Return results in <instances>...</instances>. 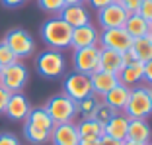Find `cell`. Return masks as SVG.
Segmentation results:
<instances>
[{
    "label": "cell",
    "mask_w": 152,
    "mask_h": 145,
    "mask_svg": "<svg viewBox=\"0 0 152 145\" xmlns=\"http://www.w3.org/2000/svg\"><path fill=\"white\" fill-rule=\"evenodd\" d=\"M113 114H117L115 110H111L105 102H102V104L96 108V112H94V116H92V120H96L98 124H102V126H105V124L109 122V120L113 118Z\"/></svg>",
    "instance_id": "cell-27"
},
{
    "label": "cell",
    "mask_w": 152,
    "mask_h": 145,
    "mask_svg": "<svg viewBox=\"0 0 152 145\" xmlns=\"http://www.w3.org/2000/svg\"><path fill=\"white\" fill-rule=\"evenodd\" d=\"M84 0H64V4H82Z\"/></svg>",
    "instance_id": "cell-40"
},
{
    "label": "cell",
    "mask_w": 152,
    "mask_h": 145,
    "mask_svg": "<svg viewBox=\"0 0 152 145\" xmlns=\"http://www.w3.org/2000/svg\"><path fill=\"white\" fill-rule=\"evenodd\" d=\"M0 72H2V65H0Z\"/></svg>",
    "instance_id": "cell-43"
},
{
    "label": "cell",
    "mask_w": 152,
    "mask_h": 145,
    "mask_svg": "<svg viewBox=\"0 0 152 145\" xmlns=\"http://www.w3.org/2000/svg\"><path fill=\"white\" fill-rule=\"evenodd\" d=\"M10 96H12V92H8V90L4 88V86L0 84V114H4V110H6V104H8Z\"/></svg>",
    "instance_id": "cell-34"
},
{
    "label": "cell",
    "mask_w": 152,
    "mask_h": 145,
    "mask_svg": "<svg viewBox=\"0 0 152 145\" xmlns=\"http://www.w3.org/2000/svg\"><path fill=\"white\" fill-rule=\"evenodd\" d=\"M53 145H78L80 141V133L76 129V124H57L51 129V139Z\"/></svg>",
    "instance_id": "cell-12"
},
{
    "label": "cell",
    "mask_w": 152,
    "mask_h": 145,
    "mask_svg": "<svg viewBox=\"0 0 152 145\" xmlns=\"http://www.w3.org/2000/svg\"><path fill=\"white\" fill-rule=\"evenodd\" d=\"M37 4L43 12L47 14H61V10L64 8V0H37Z\"/></svg>",
    "instance_id": "cell-28"
},
{
    "label": "cell",
    "mask_w": 152,
    "mask_h": 145,
    "mask_svg": "<svg viewBox=\"0 0 152 145\" xmlns=\"http://www.w3.org/2000/svg\"><path fill=\"white\" fill-rule=\"evenodd\" d=\"M150 37H152V32H150Z\"/></svg>",
    "instance_id": "cell-44"
},
{
    "label": "cell",
    "mask_w": 152,
    "mask_h": 145,
    "mask_svg": "<svg viewBox=\"0 0 152 145\" xmlns=\"http://www.w3.org/2000/svg\"><path fill=\"white\" fill-rule=\"evenodd\" d=\"M133 51L137 55V61L140 63H148L152 59V37L150 36H144L139 37V39H133Z\"/></svg>",
    "instance_id": "cell-24"
},
{
    "label": "cell",
    "mask_w": 152,
    "mask_h": 145,
    "mask_svg": "<svg viewBox=\"0 0 152 145\" xmlns=\"http://www.w3.org/2000/svg\"><path fill=\"white\" fill-rule=\"evenodd\" d=\"M123 27H125V32L129 33L133 39H139V37L150 36V32H152L150 24H148L144 18H140L139 14H133V16H129Z\"/></svg>",
    "instance_id": "cell-21"
},
{
    "label": "cell",
    "mask_w": 152,
    "mask_h": 145,
    "mask_svg": "<svg viewBox=\"0 0 152 145\" xmlns=\"http://www.w3.org/2000/svg\"><path fill=\"white\" fill-rule=\"evenodd\" d=\"M90 82H92V90L96 94H107L113 86L119 82L117 75H111V72H105V71H96L90 75Z\"/></svg>",
    "instance_id": "cell-20"
},
{
    "label": "cell",
    "mask_w": 152,
    "mask_h": 145,
    "mask_svg": "<svg viewBox=\"0 0 152 145\" xmlns=\"http://www.w3.org/2000/svg\"><path fill=\"white\" fill-rule=\"evenodd\" d=\"M123 145H144V143H137V141H129V139H125V141H123Z\"/></svg>",
    "instance_id": "cell-41"
},
{
    "label": "cell",
    "mask_w": 152,
    "mask_h": 145,
    "mask_svg": "<svg viewBox=\"0 0 152 145\" xmlns=\"http://www.w3.org/2000/svg\"><path fill=\"white\" fill-rule=\"evenodd\" d=\"M58 18L63 20V22H66L68 26L74 30V27H80V26L90 24V12L82 4H66L63 10H61Z\"/></svg>",
    "instance_id": "cell-14"
},
{
    "label": "cell",
    "mask_w": 152,
    "mask_h": 145,
    "mask_svg": "<svg viewBox=\"0 0 152 145\" xmlns=\"http://www.w3.org/2000/svg\"><path fill=\"white\" fill-rule=\"evenodd\" d=\"M127 127H129V118L123 112H117L103 126V129H105V135L113 137V139H119V141H125L127 139Z\"/></svg>",
    "instance_id": "cell-19"
},
{
    "label": "cell",
    "mask_w": 152,
    "mask_h": 145,
    "mask_svg": "<svg viewBox=\"0 0 152 145\" xmlns=\"http://www.w3.org/2000/svg\"><path fill=\"white\" fill-rule=\"evenodd\" d=\"M27 78H29L27 69L20 61L14 65H8V67H2V72H0V84L12 94L23 90V86L27 84Z\"/></svg>",
    "instance_id": "cell-7"
},
{
    "label": "cell",
    "mask_w": 152,
    "mask_h": 145,
    "mask_svg": "<svg viewBox=\"0 0 152 145\" xmlns=\"http://www.w3.org/2000/svg\"><path fill=\"white\" fill-rule=\"evenodd\" d=\"M92 82H90V75H84V72H70L63 82V94L68 96L74 102H80L86 96L92 94Z\"/></svg>",
    "instance_id": "cell-6"
},
{
    "label": "cell",
    "mask_w": 152,
    "mask_h": 145,
    "mask_svg": "<svg viewBox=\"0 0 152 145\" xmlns=\"http://www.w3.org/2000/svg\"><path fill=\"white\" fill-rule=\"evenodd\" d=\"M150 137H152V129L146 124V120H137V118L129 120V127H127V139L129 141L150 145Z\"/></svg>",
    "instance_id": "cell-16"
},
{
    "label": "cell",
    "mask_w": 152,
    "mask_h": 145,
    "mask_svg": "<svg viewBox=\"0 0 152 145\" xmlns=\"http://www.w3.org/2000/svg\"><path fill=\"white\" fill-rule=\"evenodd\" d=\"M117 78H119L121 84L129 86V88H133V86H139L140 81H144V63H140V61H134L133 65H127V67L121 69V72L117 75Z\"/></svg>",
    "instance_id": "cell-18"
},
{
    "label": "cell",
    "mask_w": 152,
    "mask_h": 145,
    "mask_svg": "<svg viewBox=\"0 0 152 145\" xmlns=\"http://www.w3.org/2000/svg\"><path fill=\"white\" fill-rule=\"evenodd\" d=\"M115 2H119L123 8H125V12L129 14V16H133V14H137V10H139V6L142 4V0H115Z\"/></svg>",
    "instance_id": "cell-31"
},
{
    "label": "cell",
    "mask_w": 152,
    "mask_h": 145,
    "mask_svg": "<svg viewBox=\"0 0 152 145\" xmlns=\"http://www.w3.org/2000/svg\"><path fill=\"white\" fill-rule=\"evenodd\" d=\"M98 61H99V47H82V49L74 51L72 63H74L76 72H84V75H92L98 71Z\"/></svg>",
    "instance_id": "cell-9"
},
{
    "label": "cell",
    "mask_w": 152,
    "mask_h": 145,
    "mask_svg": "<svg viewBox=\"0 0 152 145\" xmlns=\"http://www.w3.org/2000/svg\"><path fill=\"white\" fill-rule=\"evenodd\" d=\"M99 45L105 49H113L117 53H123L133 45V37L125 32V27H111V30H103L99 33Z\"/></svg>",
    "instance_id": "cell-8"
},
{
    "label": "cell",
    "mask_w": 152,
    "mask_h": 145,
    "mask_svg": "<svg viewBox=\"0 0 152 145\" xmlns=\"http://www.w3.org/2000/svg\"><path fill=\"white\" fill-rule=\"evenodd\" d=\"M29 110H31V106H29L27 98L22 94V92H16V94L10 96L4 114L8 116L10 120H12V122H23V120L27 118Z\"/></svg>",
    "instance_id": "cell-13"
},
{
    "label": "cell",
    "mask_w": 152,
    "mask_h": 145,
    "mask_svg": "<svg viewBox=\"0 0 152 145\" xmlns=\"http://www.w3.org/2000/svg\"><path fill=\"white\" fill-rule=\"evenodd\" d=\"M35 69L41 77L45 78H58L64 75V69H66V61H64V55L57 49H45L43 53L37 55L35 59Z\"/></svg>",
    "instance_id": "cell-3"
},
{
    "label": "cell",
    "mask_w": 152,
    "mask_h": 145,
    "mask_svg": "<svg viewBox=\"0 0 152 145\" xmlns=\"http://www.w3.org/2000/svg\"><path fill=\"white\" fill-rule=\"evenodd\" d=\"M99 145H123V141L113 139V137H109V135H105V133H103V135L99 137Z\"/></svg>",
    "instance_id": "cell-37"
},
{
    "label": "cell",
    "mask_w": 152,
    "mask_h": 145,
    "mask_svg": "<svg viewBox=\"0 0 152 145\" xmlns=\"http://www.w3.org/2000/svg\"><path fill=\"white\" fill-rule=\"evenodd\" d=\"M76 129H78V133H80V137H102L103 133H105V129H103L102 124H98L96 120H82L80 124H76Z\"/></svg>",
    "instance_id": "cell-26"
},
{
    "label": "cell",
    "mask_w": 152,
    "mask_h": 145,
    "mask_svg": "<svg viewBox=\"0 0 152 145\" xmlns=\"http://www.w3.org/2000/svg\"><path fill=\"white\" fill-rule=\"evenodd\" d=\"M18 61L20 59L14 55V51L6 45L4 41H0V65L2 67H8V65H14V63H18Z\"/></svg>",
    "instance_id": "cell-29"
},
{
    "label": "cell",
    "mask_w": 152,
    "mask_h": 145,
    "mask_svg": "<svg viewBox=\"0 0 152 145\" xmlns=\"http://www.w3.org/2000/svg\"><path fill=\"white\" fill-rule=\"evenodd\" d=\"M102 102H103V96L96 94V92H92L90 96H86V98L80 100V102H76V108H78V114L82 116V120H90L92 118L94 112H96V108H98Z\"/></svg>",
    "instance_id": "cell-23"
},
{
    "label": "cell",
    "mask_w": 152,
    "mask_h": 145,
    "mask_svg": "<svg viewBox=\"0 0 152 145\" xmlns=\"http://www.w3.org/2000/svg\"><path fill=\"white\" fill-rule=\"evenodd\" d=\"M150 27H152V24H150Z\"/></svg>",
    "instance_id": "cell-45"
},
{
    "label": "cell",
    "mask_w": 152,
    "mask_h": 145,
    "mask_svg": "<svg viewBox=\"0 0 152 145\" xmlns=\"http://www.w3.org/2000/svg\"><path fill=\"white\" fill-rule=\"evenodd\" d=\"M144 81L152 86V59L148 63H144Z\"/></svg>",
    "instance_id": "cell-38"
},
{
    "label": "cell",
    "mask_w": 152,
    "mask_h": 145,
    "mask_svg": "<svg viewBox=\"0 0 152 145\" xmlns=\"http://www.w3.org/2000/svg\"><path fill=\"white\" fill-rule=\"evenodd\" d=\"M2 41L14 51V55H16L18 59L31 57L33 51H35V41H33L31 33L26 32V30H22V27H14V30H10Z\"/></svg>",
    "instance_id": "cell-5"
},
{
    "label": "cell",
    "mask_w": 152,
    "mask_h": 145,
    "mask_svg": "<svg viewBox=\"0 0 152 145\" xmlns=\"http://www.w3.org/2000/svg\"><path fill=\"white\" fill-rule=\"evenodd\" d=\"M88 2H90V6H92V8H96V10H102V8H105V6L113 4L115 0H88Z\"/></svg>",
    "instance_id": "cell-35"
},
{
    "label": "cell",
    "mask_w": 152,
    "mask_h": 145,
    "mask_svg": "<svg viewBox=\"0 0 152 145\" xmlns=\"http://www.w3.org/2000/svg\"><path fill=\"white\" fill-rule=\"evenodd\" d=\"M2 2V6H6V8H20V6H23L27 2V0H0Z\"/></svg>",
    "instance_id": "cell-36"
},
{
    "label": "cell",
    "mask_w": 152,
    "mask_h": 145,
    "mask_svg": "<svg viewBox=\"0 0 152 145\" xmlns=\"http://www.w3.org/2000/svg\"><path fill=\"white\" fill-rule=\"evenodd\" d=\"M26 124H31V126L39 127V129H47V132H51L53 129V120H51V116L47 114V110L45 108H31L29 110V114H27V118L23 120Z\"/></svg>",
    "instance_id": "cell-22"
},
{
    "label": "cell",
    "mask_w": 152,
    "mask_h": 145,
    "mask_svg": "<svg viewBox=\"0 0 152 145\" xmlns=\"http://www.w3.org/2000/svg\"><path fill=\"white\" fill-rule=\"evenodd\" d=\"M0 145H20V141L14 133L4 132V133H0Z\"/></svg>",
    "instance_id": "cell-33"
},
{
    "label": "cell",
    "mask_w": 152,
    "mask_h": 145,
    "mask_svg": "<svg viewBox=\"0 0 152 145\" xmlns=\"http://www.w3.org/2000/svg\"><path fill=\"white\" fill-rule=\"evenodd\" d=\"M129 94H131L129 86L117 82L107 94H103V102H105L111 110H115V112H123L125 106H127V100H129Z\"/></svg>",
    "instance_id": "cell-15"
},
{
    "label": "cell",
    "mask_w": 152,
    "mask_h": 145,
    "mask_svg": "<svg viewBox=\"0 0 152 145\" xmlns=\"http://www.w3.org/2000/svg\"><path fill=\"white\" fill-rule=\"evenodd\" d=\"M99 45V32L96 30L92 24L74 27L72 30V39H70V47L72 49H82V47H94Z\"/></svg>",
    "instance_id": "cell-11"
},
{
    "label": "cell",
    "mask_w": 152,
    "mask_h": 145,
    "mask_svg": "<svg viewBox=\"0 0 152 145\" xmlns=\"http://www.w3.org/2000/svg\"><path fill=\"white\" fill-rule=\"evenodd\" d=\"M134 61H137V55H134L133 47H129V49H125L123 53H121V65H123V67H127V65H133Z\"/></svg>",
    "instance_id": "cell-32"
},
{
    "label": "cell",
    "mask_w": 152,
    "mask_h": 145,
    "mask_svg": "<svg viewBox=\"0 0 152 145\" xmlns=\"http://www.w3.org/2000/svg\"><path fill=\"white\" fill-rule=\"evenodd\" d=\"M123 65H121V53L113 49L99 47V61H98V71H105L111 75H119Z\"/></svg>",
    "instance_id": "cell-17"
},
{
    "label": "cell",
    "mask_w": 152,
    "mask_h": 145,
    "mask_svg": "<svg viewBox=\"0 0 152 145\" xmlns=\"http://www.w3.org/2000/svg\"><path fill=\"white\" fill-rule=\"evenodd\" d=\"M148 92H150V98H152V86H150V88H148Z\"/></svg>",
    "instance_id": "cell-42"
},
{
    "label": "cell",
    "mask_w": 152,
    "mask_h": 145,
    "mask_svg": "<svg viewBox=\"0 0 152 145\" xmlns=\"http://www.w3.org/2000/svg\"><path fill=\"white\" fill-rule=\"evenodd\" d=\"M129 120L137 118V120H144L146 116L152 114V98L150 92H148V86H133L131 88L129 100H127V106L123 110Z\"/></svg>",
    "instance_id": "cell-2"
},
{
    "label": "cell",
    "mask_w": 152,
    "mask_h": 145,
    "mask_svg": "<svg viewBox=\"0 0 152 145\" xmlns=\"http://www.w3.org/2000/svg\"><path fill=\"white\" fill-rule=\"evenodd\" d=\"M23 135H26V139L29 141V143H33V145H43V143H47V141L51 139V132L39 129V127L31 126V124H26V122H23Z\"/></svg>",
    "instance_id": "cell-25"
},
{
    "label": "cell",
    "mask_w": 152,
    "mask_h": 145,
    "mask_svg": "<svg viewBox=\"0 0 152 145\" xmlns=\"http://www.w3.org/2000/svg\"><path fill=\"white\" fill-rule=\"evenodd\" d=\"M129 18V14L125 12V8L119 2L105 6V8L98 10V22L103 30H111V27H123Z\"/></svg>",
    "instance_id": "cell-10"
},
{
    "label": "cell",
    "mask_w": 152,
    "mask_h": 145,
    "mask_svg": "<svg viewBox=\"0 0 152 145\" xmlns=\"http://www.w3.org/2000/svg\"><path fill=\"white\" fill-rule=\"evenodd\" d=\"M78 145H99V139L98 137H80Z\"/></svg>",
    "instance_id": "cell-39"
},
{
    "label": "cell",
    "mask_w": 152,
    "mask_h": 145,
    "mask_svg": "<svg viewBox=\"0 0 152 145\" xmlns=\"http://www.w3.org/2000/svg\"><path fill=\"white\" fill-rule=\"evenodd\" d=\"M43 108L47 110V114L51 116L55 126H57V124H68L78 116L76 102L70 100L68 96H64V94H57V96H53V98H49Z\"/></svg>",
    "instance_id": "cell-4"
},
{
    "label": "cell",
    "mask_w": 152,
    "mask_h": 145,
    "mask_svg": "<svg viewBox=\"0 0 152 145\" xmlns=\"http://www.w3.org/2000/svg\"><path fill=\"white\" fill-rule=\"evenodd\" d=\"M41 39L45 41V45L49 49L63 51L66 47H70L72 27L66 22H63L58 16L57 18H49L41 26Z\"/></svg>",
    "instance_id": "cell-1"
},
{
    "label": "cell",
    "mask_w": 152,
    "mask_h": 145,
    "mask_svg": "<svg viewBox=\"0 0 152 145\" xmlns=\"http://www.w3.org/2000/svg\"><path fill=\"white\" fill-rule=\"evenodd\" d=\"M137 14L140 18H144L148 24H152V0H142V4L139 6Z\"/></svg>",
    "instance_id": "cell-30"
}]
</instances>
